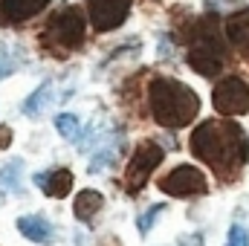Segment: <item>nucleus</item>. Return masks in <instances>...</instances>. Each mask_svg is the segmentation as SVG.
Segmentation results:
<instances>
[{"mask_svg":"<svg viewBox=\"0 0 249 246\" xmlns=\"http://www.w3.org/2000/svg\"><path fill=\"white\" fill-rule=\"evenodd\" d=\"M12 145V127L9 124H0V151H6Z\"/></svg>","mask_w":249,"mask_h":246,"instance_id":"20","label":"nucleus"},{"mask_svg":"<svg viewBox=\"0 0 249 246\" xmlns=\"http://www.w3.org/2000/svg\"><path fill=\"white\" fill-rule=\"evenodd\" d=\"M212 105L220 116H244L249 113V84L238 75H226L223 81H217Z\"/></svg>","mask_w":249,"mask_h":246,"instance_id":"5","label":"nucleus"},{"mask_svg":"<svg viewBox=\"0 0 249 246\" xmlns=\"http://www.w3.org/2000/svg\"><path fill=\"white\" fill-rule=\"evenodd\" d=\"M102 206H105V197L99 191H93V188H84V191H78V197L72 203V211H75V217L81 223H90L102 211Z\"/></svg>","mask_w":249,"mask_h":246,"instance_id":"13","label":"nucleus"},{"mask_svg":"<svg viewBox=\"0 0 249 246\" xmlns=\"http://www.w3.org/2000/svg\"><path fill=\"white\" fill-rule=\"evenodd\" d=\"M55 127H58V133H61L64 139H78V119L72 116V113H58L55 116Z\"/></svg>","mask_w":249,"mask_h":246,"instance_id":"16","label":"nucleus"},{"mask_svg":"<svg viewBox=\"0 0 249 246\" xmlns=\"http://www.w3.org/2000/svg\"><path fill=\"white\" fill-rule=\"evenodd\" d=\"M87 3V15L96 32H110L116 26H122L124 18L130 15V3L133 0H84Z\"/></svg>","mask_w":249,"mask_h":246,"instance_id":"8","label":"nucleus"},{"mask_svg":"<svg viewBox=\"0 0 249 246\" xmlns=\"http://www.w3.org/2000/svg\"><path fill=\"white\" fill-rule=\"evenodd\" d=\"M162 157H165V151L157 145V142H151V139H145V142H139L136 145V151H133V157H130V162H127V171H124V183H127V191H139L142 185L148 183V177L154 174V168L162 162Z\"/></svg>","mask_w":249,"mask_h":246,"instance_id":"6","label":"nucleus"},{"mask_svg":"<svg viewBox=\"0 0 249 246\" xmlns=\"http://www.w3.org/2000/svg\"><path fill=\"white\" fill-rule=\"evenodd\" d=\"M226 38L235 47V53H241V58L249 61V9L235 12L226 20Z\"/></svg>","mask_w":249,"mask_h":246,"instance_id":"12","label":"nucleus"},{"mask_svg":"<svg viewBox=\"0 0 249 246\" xmlns=\"http://www.w3.org/2000/svg\"><path fill=\"white\" fill-rule=\"evenodd\" d=\"M226 246H249V232L241 226V223H235V226L229 229V235H226Z\"/></svg>","mask_w":249,"mask_h":246,"instance_id":"18","label":"nucleus"},{"mask_svg":"<svg viewBox=\"0 0 249 246\" xmlns=\"http://www.w3.org/2000/svg\"><path fill=\"white\" fill-rule=\"evenodd\" d=\"M15 72V58H12V53L0 44V81L6 78V75H12Z\"/></svg>","mask_w":249,"mask_h":246,"instance_id":"19","label":"nucleus"},{"mask_svg":"<svg viewBox=\"0 0 249 246\" xmlns=\"http://www.w3.org/2000/svg\"><path fill=\"white\" fill-rule=\"evenodd\" d=\"M148 105H151V116L162 127H183L194 122L200 113V99L197 93L168 75H157L148 84Z\"/></svg>","mask_w":249,"mask_h":246,"instance_id":"2","label":"nucleus"},{"mask_svg":"<svg viewBox=\"0 0 249 246\" xmlns=\"http://www.w3.org/2000/svg\"><path fill=\"white\" fill-rule=\"evenodd\" d=\"M200 235H188V238H180V246H200Z\"/></svg>","mask_w":249,"mask_h":246,"instance_id":"21","label":"nucleus"},{"mask_svg":"<svg viewBox=\"0 0 249 246\" xmlns=\"http://www.w3.org/2000/svg\"><path fill=\"white\" fill-rule=\"evenodd\" d=\"M188 67L200 75H223V67H226V44L220 41L217 29H214V20H203L194 32H191V41H188Z\"/></svg>","mask_w":249,"mask_h":246,"instance_id":"3","label":"nucleus"},{"mask_svg":"<svg viewBox=\"0 0 249 246\" xmlns=\"http://www.w3.org/2000/svg\"><path fill=\"white\" fill-rule=\"evenodd\" d=\"M160 188L168 194V197H197V194H206L209 183H206V174L194 165H177L171 168L162 180Z\"/></svg>","mask_w":249,"mask_h":246,"instance_id":"7","label":"nucleus"},{"mask_svg":"<svg viewBox=\"0 0 249 246\" xmlns=\"http://www.w3.org/2000/svg\"><path fill=\"white\" fill-rule=\"evenodd\" d=\"M35 185H38L47 197L61 200V197L70 194V188H72V171H70V168H53V171L35 174Z\"/></svg>","mask_w":249,"mask_h":246,"instance_id":"10","label":"nucleus"},{"mask_svg":"<svg viewBox=\"0 0 249 246\" xmlns=\"http://www.w3.org/2000/svg\"><path fill=\"white\" fill-rule=\"evenodd\" d=\"M84 38H87V23L78 6H64L61 12H55L44 32V44L53 50H78Z\"/></svg>","mask_w":249,"mask_h":246,"instance_id":"4","label":"nucleus"},{"mask_svg":"<svg viewBox=\"0 0 249 246\" xmlns=\"http://www.w3.org/2000/svg\"><path fill=\"white\" fill-rule=\"evenodd\" d=\"M162 211H165V206H151L145 214H139V220H136V229H139L142 235H148V232H151V226H154V220H157Z\"/></svg>","mask_w":249,"mask_h":246,"instance_id":"17","label":"nucleus"},{"mask_svg":"<svg viewBox=\"0 0 249 246\" xmlns=\"http://www.w3.org/2000/svg\"><path fill=\"white\" fill-rule=\"evenodd\" d=\"M188 145H191V154L206 165H212V171L220 180H235L249 159V139L244 127L223 119L200 122L191 130Z\"/></svg>","mask_w":249,"mask_h":246,"instance_id":"1","label":"nucleus"},{"mask_svg":"<svg viewBox=\"0 0 249 246\" xmlns=\"http://www.w3.org/2000/svg\"><path fill=\"white\" fill-rule=\"evenodd\" d=\"M20 171H23V162L20 159H12L0 168V188H9V191H20Z\"/></svg>","mask_w":249,"mask_h":246,"instance_id":"15","label":"nucleus"},{"mask_svg":"<svg viewBox=\"0 0 249 246\" xmlns=\"http://www.w3.org/2000/svg\"><path fill=\"white\" fill-rule=\"evenodd\" d=\"M50 0H0V23H23L41 15Z\"/></svg>","mask_w":249,"mask_h":246,"instance_id":"9","label":"nucleus"},{"mask_svg":"<svg viewBox=\"0 0 249 246\" xmlns=\"http://www.w3.org/2000/svg\"><path fill=\"white\" fill-rule=\"evenodd\" d=\"M50 96H53V81H44V84H41V87H38V90L23 102V107H20V110H23L26 116H38V113L50 105Z\"/></svg>","mask_w":249,"mask_h":246,"instance_id":"14","label":"nucleus"},{"mask_svg":"<svg viewBox=\"0 0 249 246\" xmlns=\"http://www.w3.org/2000/svg\"><path fill=\"white\" fill-rule=\"evenodd\" d=\"M18 232L26 241H32V244H53V238H55V229H53V223L44 214H23V217H18Z\"/></svg>","mask_w":249,"mask_h":246,"instance_id":"11","label":"nucleus"}]
</instances>
